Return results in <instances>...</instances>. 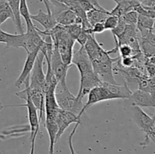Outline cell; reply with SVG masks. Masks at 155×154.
<instances>
[{"label":"cell","instance_id":"cell-30","mask_svg":"<svg viewBox=\"0 0 155 154\" xmlns=\"http://www.w3.org/2000/svg\"><path fill=\"white\" fill-rule=\"evenodd\" d=\"M118 21H119L118 17L114 16V15L107 16V18L103 22L105 30H112L113 29H114L117 25Z\"/></svg>","mask_w":155,"mask_h":154},{"label":"cell","instance_id":"cell-20","mask_svg":"<svg viewBox=\"0 0 155 154\" xmlns=\"http://www.w3.org/2000/svg\"><path fill=\"white\" fill-rule=\"evenodd\" d=\"M45 127L49 137V149L48 154H54V145L57 142V134L58 128L55 120L53 119H45Z\"/></svg>","mask_w":155,"mask_h":154},{"label":"cell","instance_id":"cell-10","mask_svg":"<svg viewBox=\"0 0 155 154\" xmlns=\"http://www.w3.org/2000/svg\"><path fill=\"white\" fill-rule=\"evenodd\" d=\"M71 64L75 65L80 72V75L93 72V66L84 47L80 46L77 51L73 53Z\"/></svg>","mask_w":155,"mask_h":154},{"label":"cell","instance_id":"cell-38","mask_svg":"<svg viewBox=\"0 0 155 154\" xmlns=\"http://www.w3.org/2000/svg\"><path fill=\"white\" fill-rule=\"evenodd\" d=\"M89 35L90 34H89L87 32H86L84 30L82 29V31L80 32V33L78 35L77 39H76V42H78L80 45V46H84L88 38H89Z\"/></svg>","mask_w":155,"mask_h":154},{"label":"cell","instance_id":"cell-5","mask_svg":"<svg viewBox=\"0 0 155 154\" xmlns=\"http://www.w3.org/2000/svg\"><path fill=\"white\" fill-rule=\"evenodd\" d=\"M15 95L19 97L21 99H24L26 101L25 104H19V105H14L13 107H25L27 109V114H28V120L29 125L30 128V140L33 138L35 132H39V113H38L37 109L36 108L33 103L32 102L30 97L28 93V89L25 88L24 90L15 93Z\"/></svg>","mask_w":155,"mask_h":154},{"label":"cell","instance_id":"cell-3","mask_svg":"<svg viewBox=\"0 0 155 154\" xmlns=\"http://www.w3.org/2000/svg\"><path fill=\"white\" fill-rule=\"evenodd\" d=\"M133 118L139 129L145 133V140L140 143L141 146L146 147L154 142L155 138V120L154 117H151L145 112L142 110L140 107L133 106Z\"/></svg>","mask_w":155,"mask_h":154},{"label":"cell","instance_id":"cell-34","mask_svg":"<svg viewBox=\"0 0 155 154\" xmlns=\"http://www.w3.org/2000/svg\"><path fill=\"white\" fill-rule=\"evenodd\" d=\"M133 10L136 11L140 15L149 17V18H154V17H155L154 11H151V10H148V9L144 8H142L140 5H139L138 6H136V7Z\"/></svg>","mask_w":155,"mask_h":154},{"label":"cell","instance_id":"cell-28","mask_svg":"<svg viewBox=\"0 0 155 154\" xmlns=\"http://www.w3.org/2000/svg\"><path fill=\"white\" fill-rule=\"evenodd\" d=\"M138 17H139V14L134 10L130 11L127 12L124 14L123 16L120 17L123 19V21L125 22L126 24H129V25H136L138 21Z\"/></svg>","mask_w":155,"mask_h":154},{"label":"cell","instance_id":"cell-24","mask_svg":"<svg viewBox=\"0 0 155 154\" xmlns=\"http://www.w3.org/2000/svg\"><path fill=\"white\" fill-rule=\"evenodd\" d=\"M136 80H137V89L149 93H155L154 77H151L147 74H144L143 75L136 79Z\"/></svg>","mask_w":155,"mask_h":154},{"label":"cell","instance_id":"cell-23","mask_svg":"<svg viewBox=\"0 0 155 154\" xmlns=\"http://www.w3.org/2000/svg\"><path fill=\"white\" fill-rule=\"evenodd\" d=\"M6 2L10 7L12 10V14L14 16V21L15 27L17 29L18 33L21 34L24 33V27L22 25V21H21V16L20 14L19 5H20V0H6Z\"/></svg>","mask_w":155,"mask_h":154},{"label":"cell","instance_id":"cell-27","mask_svg":"<svg viewBox=\"0 0 155 154\" xmlns=\"http://www.w3.org/2000/svg\"><path fill=\"white\" fill-rule=\"evenodd\" d=\"M9 18L14 21V16L12 10L7 2L2 3L0 4V26Z\"/></svg>","mask_w":155,"mask_h":154},{"label":"cell","instance_id":"cell-45","mask_svg":"<svg viewBox=\"0 0 155 154\" xmlns=\"http://www.w3.org/2000/svg\"><path fill=\"white\" fill-rule=\"evenodd\" d=\"M138 1H139V2H141V1H142V0H138Z\"/></svg>","mask_w":155,"mask_h":154},{"label":"cell","instance_id":"cell-12","mask_svg":"<svg viewBox=\"0 0 155 154\" xmlns=\"http://www.w3.org/2000/svg\"><path fill=\"white\" fill-rule=\"evenodd\" d=\"M39 51V50H36L33 52L27 54V57L25 60V63H24L22 72L15 82V86L18 88H21L22 85H24L25 88H27L29 86L30 73H31L33 66H34L35 60H36V56H37Z\"/></svg>","mask_w":155,"mask_h":154},{"label":"cell","instance_id":"cell-19","mask_svg":"<svg viewBox=\"0 0 155 154\" xmlns=\"http://www.w3.org/2000/svg\"><path fill=\"white\" fill-rule=\"evenodd\" d=\"M57 24L61 26H69L71 24H82V21L72 11L67 8L63 11L60 12L54 17Z\"/></svg>","mask_w":155,"mask_h":154},{"label":"cell","instance_id":"cell-40","mask_svg":"<svg viewBox=\"0 0 155 154\" xmlns=\"http://www.w3.org/2000/svg\"><path fill=\"white\" fill-rule=\"evenodd\" d=\"M140 5L145 9L154 11L155 0H142L140 2Z\"/></svg>","mask_w":155,"mask_h":154},{"label":"cell","instance_id":"cell-11","mask_svg":"<svg viewBox=\"0 0 155 154\" xmlns=\"http://www.w3.org/2000/svg\"><path fill=\"white\" fill-rule=\"evenodd\" d=\"M103 82L98 78L95 72H89L85 75H80V90L77 95L79 100H83V98L88 95L89 91L96 86H99L102 84Z\"/></svg>","mask_w":155,"mask_h":154},{"label":"cell","instance_id":"cell-17","mask_svg":"<svg viewBox=\"0 0 155 154\" xmlns=\"http://www.w3.org/2000/svg\"><path fill=\"white\" fill-rule=\"evenodd\" d=\"M32 21H35L44 27L45 31H49L57 25L55 19L51 14L45 13L42 9L39 10L36 14H30Z\"/></svg>","mask_w":155,"mask_h":154},{"label":"cell","instance_id":"cell-8","mask_svg":"<svg viewBox=\"0 0 155 154\" xmlns=\"http://www.w3.org/2000/svg\"><path fill=\"white\" fill-rule=\"evenodd\" d=\"M50 65L58 82L66 81L67 73L71 65H67L62 60L57 46L53 44L52 53L50 57Z\"/></svg>","mask_w":155,"mask_h":154},{"label":"cell","instance_id":"cell-35","mask_svg":"<svg viewBox=\"0 0 155 154\" xmlns=\"http://www.w3.org/2000/svg\"><path fill=\"white\" fill-rule=\"evenodd\" d=\"M80 6L85 12H88L94 8V0H78Z\"/></svg>","mask_w":155,"mask_h":154},{"label":"cell","instance_id":"cell-14","mask_svg":"<svg viewBox=\"0 0 155 154\" xmlns=\"http://www.w3.org/2000/svg\"><path fill=\"white\" fill-rule=\"evenodd\" d=\"M129 99L132 101V105L143 107H154V94L143 91L139 89L133 91Z\"/></svg>","mask_w":155,"mask_h":154},{"label":"cell","instance_id":"cell-6","mask_svg":"<svg viewBox=\"0 0 155 154\" xmlns=\"http://www.w3.org/2000/svg\"><path fill=\"white\" fill-rule=\"evenodd\" d=\"M45 57L41 51H39L35 60L30 76L29 87L42 91V87L45 81V74L43 70V62ZM43 92V91H42Z\"/></svg>","mask_w":155,"mask_h":154},{"label":"cell","instance_id":"cell-42","mask_svg":"<svg viewBox=\"0 0 155 154\" xmlns=\"http://www.w3.org/2000/svg\"><path fill=\"white\" fill-rule=\"evenodd\" d=\"M43 2L44 5L46 7V10H47V13L51 14L50 13V10H49V0H42Z\"/></svg>","mask_w":155,"mask_h":154},{"label":"cell","instance_id":"cell-31","mask_svg":"<svg viewBox=\"0 0 155 154\" xmlns=\"http://www.w3.org/2000/svg\"><path fill=\"white\" fill-rule=\"evenodd\" d=\"M145 69L147 71L148 74L151 77H154L155 74V62L154 56L146 58L145 63Z\"/></svg>","mask_w":155,"mask_h":154},{"label":"cell","instance_id":"cell-33","mask_svg":"<svg viewBox=\"0 0 155 154\" xmlns=\"http://www.w3.org/2000/svg\"><path fill=\"white\" fill-rule=\"evenodd\" d=\"M118 51L120 52V57H130L133 56V51L131 47L128 45H121L118 46Z\"/></svg>","mask_w":155,"mask_h":154},{"label":"cell","instance_id":"cell-16","mask_svg":"<svg viewBox=\"0 0 155 154\" xmlns=\"http://www.w3.org/2000/svg\"><path fill=\"white\" fill-rule=\"evenodd\" d=\"M27 89L30 99L38 110L39 121H42L43 119V113L45 112V95L42 91L39 89L31 88L29 86L27 87Z\"/></svg>","mask_w":155,"mask_h":154},{"label":"cell","instance_id":"cell-37","mask_svg":"<svg viewBox=\"0 0 155 154\" xmlns=\"http://www.w3.org/2000/svg\"><path fill=\"white\" fill-rule=\"evenodd\" d=\"M80 124V123H76L75 124V126H74V128H73L72 132L71 133V134L69 135V137H68V145H69V149H70V150H71V154H80V153H78V152H76L75 149H74V145H73V137H74V134L76 133V131H77V128H78V126Z\"/></svg>","mask_w":155,"mask_h":154},{"label":"cell","instance_id":"cell-25","mask_svg":"<svg viewBox=\"0 0 155 154\" xmlns=\"http://www.w3.org/2000/svg\"><path fill=\"white\" fill-rule=\"evenodd\" d=\"M138 42L141 52L146 58L155 56V44L151 43L140 37H138Z\"/></svg>","mask_w":155,"mask_h":154},{"label":"cell","instance_id":"cell-43","mask_svg":"<svg viewBox=\"0 0 155 154\" xmlns=\"http://www.w3.org/2000/svg\"><path fill=\"white\" fill-rule=\"evenodd\" d=\"M4 2H6V0H0V4H2V3H4Z\"/></svg>","mask_w":155,"mask_h":154},{"label":"cell","instance_id":"cell-22","mask_svg":"<svg viewBox=\"0 0 155 154\" xmlns=\"http://www.w3.org/2000/svg\"><path fill=\"white\" fill-rule=\"evenodd\" d=\"M110 14V11L104 8H93L86 12V19L91 26L98 22H104V20Z\"/></svg>","mask_w":155,"mask_h":154},{"label":"cell","instance_id":"cell-13","mask_svg":"<svg viewBox=\"0 0 155 154\" xmlns=\"http://www.w3.org/2000/svg\"><path fill=\"white\" fill-rule=\"evenodd\" d=\"M83 47L92 62L98 61L104 55L109 54L108 51L104 50L102 48V45L96 40L95 34L89 35V38Z\"/></svg>","mask_w":155,"mask_h":154},{"label":"cell","instance_id":"cell-32","mask_svg":"<svg viewBox=\"0 0 155 154\" xmlns=\"http://www.w3.org/2000/svg\"><path fill=\"white\" fill-rule=\"evenodd\" d=\"M126 25H127V24H126L125 22L123 21L122 18H119V21H118L117 25L116 26V27H115L114 29H113L112 30H110L112 33V34H113V36L114 39L119 37V36H120L123 33H124V30H125Z\"/></svg>","mask_w":155,"mask_h":154},{"label":"cell","instance_id":"cell-15","mask_svg":"<svg viewBox=\"0 0 155 154\" xmlns=\"http://www.w3.org/2000/svg\"><path fill=\"white\" fill-rule=\"evenodd\" d=\"M24 41V33L19 34H11L3 31L0 27V42L5 43L6 45L5 48L10 47L19 48H23Z\"/></svg>","mask_w":155,"mask_h":154},{"label":"cell","instance_id":"cell-26","mask_svg":"<svg viewBox=\"0 0 155 154\" xmlns=\"http://www.w3.org/2000/svg\"><path fill=\"white\" fill-rule=\"evenodd\" d=\"M19 10L21 16L25 20V22L27 24V27H31L34 26V24L33 23V21L30 18V11H29L28 5H27V0H20V5Z\"/></svg>","mask_w":155,"mask_h":154},{"label":"cell","instance_id":"cell-21","mask_svg":"<svg viewBox=\"0 0 155 154\" xmlns=\"http://www.w3.org/2000/svg\"><path fill=\"white\" fill-rule=\"evenodd\" d=\"M103 84L116 97L117 99H129L133 92L126 83H124V85L119 84H109L106 82H103Z\"/></svg>","mask_w":155,"mask_h":154},{"label":"cell","instance_id":"cell-29","mask_svg":"<svg viewBox=\"0 0 155 154\" xmlns=\"http://www.w3.org/2000/svg\"><path fill=\"white\" fill-rule=\"evenodd\" d=\"M65 30L67 33L76 40L77 38L78 35L80 34V32L82 31V25L80 24H71L69 26H64Z\"/></svg>","mask_w":155,"mask_h":154},{"label":"cell","instance_id":"cell-41","mask_svg":"<svg viewBox=\"0 0 155 154\" xmlns=\"http://www.w3.org/2000/svg\"><path fill=\"white\" fill-rule=\"evenodd\" d=\"M38 132H35L33 138L31 139V147H30V154H35V142H36V138L37 137Z\"/></svg>","mask_w":155,"mask_h":154},{"label":"cell","instance_id":"cell-39","mask_svg":"<svg viewBox=\"0 0 155 154\" xmlns=\"http://www.w3.org/2000/svg\"><path fill=\"white\" fill-rule=\"evenodd\" d=\"M104 31H105V29H104V26L103 22L96 23V24H94L93 26H92V28H91V33H92V34L101 33Z\"/></svg>","mask_w":155,"mask_h":154},{"label":"cell","instance_id":"cell-4","mask_svg":"<svg viewBox=\"0 0 155 154\" xmlns=\"http://www.w3.org/2000/svg\"><path fill=\"white\" fill-rule=\"evenodd\" d=\"M120 59V57L113 58L107 54L98 61L92 62L94 72L96 73L101 82L109 84H118L114 75V63Z\"/></svg>","mask_w":155,"mask_h":154},{"label":"cell","instance_id":"cell-7","mask_svg":"<svg viewBox=\"0 0 155 154\" xmlns=\"http://www.w3.org/2000/svg\"><path fill=\"white\" fill-rule=\"evenodd\" d=\"M115 99H117L116 97L104 85L102 82L101 85L93 88L88 93V100L83 108V113H85L86 109H88L94 104L102 102V101Z\"/></svg>","mask_w":155,"mask_h":154},{"label":"cell","instance_id":"cell-9","mask_svg":"<svg viewBox=\"0 0 155 154\" xmlns=\"http://www.w3.org/2000/svg\"><path fill=\"white\" fill-rule=\"evenodd\" d=\"M54 120H55L56 124L58 125V128L57 138H56V140L58 141V139L64 134L65 130L68 128V126L71 123H80L81 119H80L77 115L74 114L73 113H71L69 111H66V110H61V109L59 108L57 110V112H56Z\"/></svg>","mask_w":155,"mask_h":154},{"label":"cell","instance_id":"cell-44","mask_svg":"<svg viewBox=\"0 0 155 154\" xmlns=\"http://www.w3.org/2000/svg\"><path fill=\"white\" fill-rule=\"evenodd\" d=\"M3 107H4V106H2V105H0V110H1L3 108Z\"/></svg>","mask_w":155,"mask_h":154},{"label":"cell","instance_id":"cell-46","mask_svg":"<svg viewBox=\"0 0 155 154\" xmlns=\"http://www.w3.org/2000/svg\"><path fill=\"white\" fill-rule=\"evenodd\" d=\"M0 105H1V104H0Z\"/></svg>","mask_w":155,"mask_h":154},{"label":"cell","instance_id":"cell-2","mask_svg":"<svg viewBox=\"0 0 155 154\" xmlns=\"http://www.w3.org/2000/svg\"><path fill=\"white\" fill-rule=\"evenodd\" d=\"M45 32L51 36L53 44L57 46L64 63L67 65H72L71 60L74 53V44L76 42L75 39L67 33L64 26L59 24H57L49 31Z\"/></svg>","mask_w":155,"mask_h":154},{"label":"cell","instance_id":"cell-1","mask_svg":"<svg viewBox=\"0 0 155 154\" xmlns=\"http://www.w3.org/2000/svg\"><path fill=\"white\" fill-rule=\"evenodd\" d=\"M54 96L59 108L73 113L81 119L84 114L83 112L84 106L83 100H79L77 96L70 91L66 81L58 82L54 89Z\"/></svg>","mask_w":155,"mask_h":154},{"label":"cell","instance_id":"cell-18","mask_svg":"<svg viewBox=\"0 0 155 154\" xmlns=\"http://www.w3.org/2000/svg\"><path fill=\"white\" fill-rule=\"evenodd\" d=\"M117 3V6L110 11V15H114V16L120 17L123 16L124 14L130 11L133 10L136 6L140 5L138 0H113Z\"/></svg>","mask_w":155,"mask_h":154},{"label":"cell","instance_id":"cell-36","mask_svg":"<svg viewBox=\"0 0 155 154\" xmlns=\"http://www.w3.org/2000/svg\"><path fill=\"white\" fill-rule=\"evenodd\" d=\"M120 63L124 67H132V66H134L135 65V59L133 56L120 57Z\"/></svg>","mask_w":155,"mask_h":154}]
</instances>
